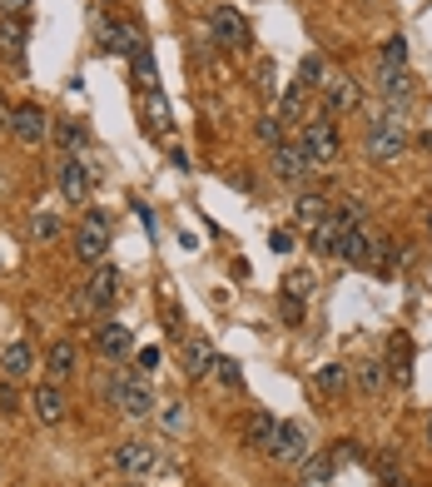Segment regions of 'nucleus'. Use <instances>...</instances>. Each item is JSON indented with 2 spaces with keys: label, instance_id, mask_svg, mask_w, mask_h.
I'll list each match as a JSON object with an SVG mask.
<instances>
[{
  "label": "nucleus",
  "instance_id": "nucleus-1",
  "mask_svg": "<svg viewBox=\"0 0 432 487\" xmlns=\"http://www.w3.org/2000/svg\"><path fill=\"white\" fill-rule=\"evenodd\" d=\"M299 144H303V154H309V164H339L343 140H339V124H333V114H329V110H323V114H309V120H303V130H299Z\"/></svg>",
  "mask_w": 432,
  "mask_h": 487
},
{
  "label": "nucleus",
  "instance_id": "nucleus-2",
  "mask_svg": "<svg viewBox=\"0 0 432 487\" xmlns=\"http://www.w3.org/2000/svg\"><path fill=\"white\" fill-rule=\"evenodd\" d=\"M104 403H114L124 418H150V412L160 408L154 403V388L144 383V378H120V373L104 378Z\"/></svg>",
  "mask_w": 432,
  "mask_h": 487
},
{
  "label": "nucleus",
  "instance_id": "nucleus-3",
  "mask_svg": "<svg viewBox=\"0 0 432 487\" xmlns=\"http://www.w3.org/2000/svg\"><path fill=\"white\" fill-rule=\"evenodd\" d=\"M403 150H407L403 120H398V114H383V120L368 130V160H373V164H398V160H403Z\"/></svg>",
  "mask_w": 432,
  "mask_h": 487
},
{
  "label": "nucleus",
  "instance_id": "nucleus-4",
  "mask_svg": "<svg viewBox=\"0 0 432 487\" xmlns=\"http://www.w3.org/2000/svg\"><path fill=\"white\" fill-rule=\"evenodd\" d=\"M75 253H80L85 263H104V253H110V219H104V209H90V214L80 219Z\"/></svg>",
  "mask_w": 432,
  "mask_h": 487
},
{
  "label": "nucleus",
  "instance_id": "nucleus-5",
  "mask_svg": "<svg viewBox=\"0 0 432 487\" xmlns=\"http://www.w3.org/2000/svg\"><path fill=\"white\" fill-rule=\"evenodd\" d=\"M50 130H55V124H50V114L40 110V104H15V114H10V134H15L25 150H40V144L50 140Z\"/></svg>",
  "mask_w": 432,
  "mask_h": 487
},
{
  "label": "nucleus",
  "instance_id": "nucleus-6",
  "mask_svg": "<svg viewBox=\"0 0 432 487\" xmlns=\"http://www.w3.org/2000/svg\"><path fill=\"white\" fill-rule=\"evenodd\" d=\"M309 452H313L309 428H303L299 418L279 422V432H273V442H269V458H273V462H303Z\"/></svg>",
  "mask_w": 432,
  "mask_h": 487
},
{
  "label": "nucleus",
  "instance_id": "nucleus-7",
  "mask_svg": "<svg viewBox=\"0 0 432 487\" xmlns=\"http://www.w3.org/2000/svg\"><path fill=\"white\" fill-rule=\"evenodd\" d=\"M209 30H214V45H224V50H244L249 45V25H244V15H239L234 5L209 10Z\"/></svg>",
  "mask_w": 432,
  "mask_h": 487
},
{
  "label": "nucleus",
  "instance_id": "nucleus-8",
  "mask_svg": "<svg viewBox=\"0 0 432 487\" xmlns=\"http://www.w3.org/2000/svg\"><path fill=\"white\" fill-rule=\"evenodd\" d=\"M114 299H120V269H114V263H94L90 289H85V309L104 313V309H114Z\"/></svg>",
  "mask_w": 432,
  "mask_h": 487
},
{
  "label": "nucleus",
  "instance_id": "nucleus-9",
  "mask_svg": "<svg viewBox=\"0 0 432 487\" xmlns=\"http://www.w3.org/2000/svg\"><path fill=\"white\" fill-rule=\"evenodd\" d=\"M154 462H160L154 442L130 438V442H120V448H114V468H120L124 478H144V472H154Z\"/></svg>",
  "mask_w": 432,
  "mask_h": 487
},
{
  "label": "nucleus",
  "instance_id": "nucleus-10",
  "mask_svg": "<svg viewBox=\"0 0 432 487\" xmlns=\"http://www.w3.org/2000/svg\"><path fill=\"white\" fill-rule=\"evenodd\" d=\"M309 154H303V144L299 140H283V144H273V174L283 179V184H303L309 179Z\"/></svg>",
  "mask_w": 432,
  "mask_h": 487
},
{
  "label": "nucleus",
  "instance_id": "nucleus-11",
  "mask_svg": "<svg viewBox=\"0 0 432 487\" xmlns=\"http://www.w3.org/2000/svg\"><path fill=\"white\" fill-rule=\"evenodd\" d=\"M30 408H35V422L60 428V422H65V412H70V398H65V388H60V383H40L35 398H30Z\"/></svg>",
  "mask_w": 432,
  "mask_h": 487
},
{
  "label": "nucleus",
  "instance_id": "nucleus-12",
  "mask_svg": "<svg viewBox=\"0 0 432 487\" xmlns=\"http://www.w3.org/2000/svg\"><path fill=\"white\" fill-rule=\"evenodd\" d=\"M100 40H104V50H110V55H124V60H134V50H144V35H140V30L124 25V20H110V15L100 20Z\"/></svg>",
  "mask_w": 432,
  "mask_h": 487
},
{
  "label": "nucleus",
  "instance_id": "nucleus-13",
  "mask_svg": "<svg viewBox=\"0 0 432 487\" xmlns=\"http://www.w3.org/2000/svg\"><path fill=\"white\" fill-rule=\"evenodd\" d=\"M373 249H378V234H368L363 224H348L343 239H339V259L353 263V269H363V263H373Z\"/></svg>",
  "mask_w": 432,
  "mask_h": 487
},
{
  "label": "nucleus",
  "instance_id": "nucleus-14",
  "mask_svg": "<svg viewBox=\"0 0 432 487\" xmlns=\"http://www.w3.org/2000/svg\"><path fill=\"white\" fill-rule=\"evenodd\" d=\"M90 164L85 160H75V154H70L65 164H60V194H65V204H85L90 199Z\"/></svg>",
  "mask_w": 432,
  "mask_h": 487
},
{
  "label": "nucleus",
  "instance_id": "nucleus-15",
  "mask_svg": "<svg viewBox=\"0 0 432 487\" xmlns=\"http://www.w3.org/2000/svg\"><path fill=\"white\" fill-rule=\"evenodd\" d=\"M130 343H134L130 323H100L94 328V348H100L104 363H120V358L130 353Z\"/></svg>",
  "mask_w": 432,
  "mask_h": 487
},
{
  "label": "nucleus",
  "instance_id": "nucleus-16",
  "mask_svg": "<svg viewBox=\"0 0 432 487\" xmlns=\"http://www.w3.org/2000/svg\"><path fill=\"white\" fill-rule=\"evenodd\" d=\"M75 363H80V353H75V343H70V338L50 343V353H45V383H60V388H65L70 378H75Z\"/></svg>",
  "mask_w": 432,
  "mask_h": 487
},
{
  "label": "nucleus",
  "instance_id": "nucleus-17",
  "mask_svg": "<svg viewBox=\"0 0 432 487\" xmlns=\"http://www.w3.org/2000/svg\"><path fill=\"white\" fill-rule=\"evenodd\" d=\"M358 100H363V90H358L348 75H329V80H323V110H329V114L358 110Z\"/></svg>",
  "mask_w": 432,
  "mask_h": 487
},
{
  "label": "nucleus",
  "instance_id": "nucleus-18",
  "mask_svg": "<svg viewBox=\"0 0 432 487\" xmlns=\"http://www.w3.org/2000/svg\"><path fill=\"white\" fill-rule=\"evenodd\" d=\"M0 373H5L10 383L30 378V373H35V348H30V343H10L5 353H0Z\"/></svg>",
  "mask_w": 432,
  "mask_h": 487
},
{
  "label": "nucleus",
  "instance_id": "nucleus-19",
  "mask_svg": "<svg viewBox=\"0 0 432 487\" xmlns=\"http://www.w3.org/2000/svg\"><path fill=\"white\" fill-rule=\"evenodd\" d=\"M214 343H209V338H189L184 343V373L189 378H204V373H214Z\"/></svg>",
  "mask_w": 432,
  "mask_h": 487
},
{
  "label": "nucleus",
  "instance_id": "nucleus-20",
  "mask_svg": "<svg viewBox=\"0 0 432 487\" xmlns=\"http://www.w3.org/2000/svg\"><path fill=\"white\" fill-rule=\"evenodd\" d=\"M378 84H383V94L388 100H398V110H403L407 100H413V90H417V80H413V70H378Z\"/></svg>",
  "mask_w": 432,
  "mask_h": 487
},
{
  "label": "nucleus",
  "instance_id": "nucleus-21",
  "mask_svg": "<svg viewBox=\"0 0 432 487\" xmlns=\"http://www.w3.org/2000/svg\"><path fill=\"white\" fill-rule=\"evenodd\" d=\"M348 383H353L348 363H323L319 373H313V388H319V393H329V398H343V393H348Z\"/></svg>",
  "mask_w": 432,
  "mask_h": 487
},
{
  "label": "nucleus",
  "instance_id": "nucleus-22",
  "mask_svg": "<svg viewBox=\"0 0 432 487\" xmlns=\"http://www.w3.org/2000/svg\"><path fill=\"white\" fill-rule=\"evenodd\" d=\"M388 373H393L398 388L413 383V343H407V333H393V363H388Z\"/></svg>",
  "mask_w": 432,
  "mask_h": 487
},
{
  "label": "nucleus",
  "instance_id": "nucleus-23",
  "mask_svg": "<svg viewBox=\"0 0 432 487\" xmlns=\"http://www.w3.org/2000/svg\"><path fill=\"white\" fill-rule=\"evenodd\" d=\"M353 383L363 388L368 398H378L388 388V363H373V358H363V363H353Z\"/></svg>",
  "mask_w": 432,
  "mask_h": 487
},
{
  "label": "nucleus",
  "instance_id": "nucleus-24",
  "mask_svg": "<svg viewBox=\"0 0 432 487\" xmlns=\"http://www.w3.org/2000/svg\"><path fill=\"white\" fill-rule=\"evenodd\" d=\"M20 50H25V20L15 15H0V55L20 65Z\"/></svg>",
  "mask_w": 432,
  "mask_h": 487
},
{
  "label": "nucleus",
  "instance_id": "nucleus-25",
  "mask_svg": "<svg viewBox=\"0 0 432 487\" xmlns=\"http://www.w3.org/2000/svg\"><path fill=\"white\" fill-rule=\"evenodd\" d=\"M333 472H339V462H333V452H309V458L299 462V478L309 482V487H313V482H329Z\"/></svg>",
  "mask_w": 432,
  "mask_h": 487
},
{
  "label": "nucleus",
  "instance_id": "nucleus-26",
  "mask_svg": "<svg viewBox=\"0 0 432 487\" xmlns=\"http://www.w3.org/2000/svg\"><path fill=\"white\" fill-rule=\"evenodd\" d=\"M273 432H279V422H273L269 412H249V422H244V442H249V448H263V452H269Z\"/></svg>",
  "mask_w": 432,
  "mask_h": 487
},
{
  "label": "nucleus",
  "instance_id": "nucleus-27",
  "mask_svg": "<svg viewBox=\"0 0 432 487\" xmlns=\"http://www.w3.org/2000/svg\"><path fill=\"white\" fill-rule=\"evenodd\" d=\"M343 219L339 214H329V219H319V224H313V249L319 253H339V239H343Z\"/></svg>",
  "mask_w": 432,
  "mask_h": 487
},
{
  "label": "nucleus",
  "instance_id": "nucleus-28",
  "mask_svg": "<svg viewBox=\"0 0 432 487\" xmlns=\"http://www.w3.org/2000/svg\"><path fill=\"white\" fill-rule=\"evenodd\" d=\"M293 219H299V224H319V219H329V199L319 194V189H313V194H299V204H293Z\"/></svg>",
  "mask_w": 432,
  "mask_h": 487
},
{
  "label": "nucleus",
  "instance_id": "nucleus-29",
  "mask_svg": "<svg viewBox=\"0 0 432 487\" xmlns=\"http://www.w3.org/2000/svg\"><path fill=\"white\" fill-rule=\"evenodd\" d=\"M407 65V40L403 35H388L383 50H378V70H403Z\"/></svg>",
  "mask_w": 432,
  "mask_h": 487
},
{
  "label": "nucleus",
  "instance_id": "nucleus-30",
  "mask_svg": "<svg viewBox=\"0 0 432 487\" xmlns=\"http://www.w3.org/2000/svg\"><path fill=\"white\" fill-rule=\"evenodd\" d=\"M130 65H134V75H140L144 90H160V65H154V50H150V45H144V50H134V60H130Z\"/></svg>",
  "mask_w": 432,
  "mask_h": 487
},
{
  "label": "nucleus",
  "instance_id": "nucleus-31",
  "mask_svg": "<svg viewBox=\"0 0 432 487\" xmlns=\"http://www.w3.org/2000/svg\"><path fill=\"white\" fill-rule=\"evenodd\" d=\"M303 90H309V84H289V90L279 94V110H273V114H279V124H289V120H299V114H303Z\"/></svg>",
  "mask_w": 432,
  "mask_h": 487
},
{
  "label": "nucleus",
  "instance_id": "nucleus-32",
  "mask_svg": "<svg viewBox=\"0 0 432 487\" xmlns=\"http://www.w3.org/2000/svg\"><path fill=\"white\" fill-rule=\"evenodd\" d=\"M323 80H329V65H323V55H303V65H299V84H319L323 90Z\"/></svg>",
  "mask_w": 432,
  "mask_h": 487
},
{
  "label": "nucleus",
  "instance_id": "nucleus-33",
  "mask_svg": "<svg viewBox=\"0 0 432 487\" xmlns=\"http://www.w3.org/2000/svg\"><path fill=\"white\" fill-rule=\"evenodd\" d=\"M144 114H150L154 130H170V104H164V94H160V90L144 94Z\"/></svg>",
  "mask_w": 432,
  "mask_h": 487
},
{
  "label": "nucleus",
  "instance_id": "nucleus-34",
  "mask_svg": "<svg viewBox=\"0 0 432 487\" xmlns=\"http://www.w3.org/2000/svg\"><path fill=\"white\" fill-rule=\"evenodd\" d=\"M214 373H219V383H224V388H234V393L244 388V368H239L234 358H224V353H219V358H214Z\"/></svg>",
  "mask_w": 432,
  "mask_h": 487
},
{
  "label": "nucleus",
  "instance_id": "nucleus-35",
  "mask_svg": "<svg viewBox=\"0 0 432 487\" xmlns=\"http://www.w3.org/2000/svg\"><path fill=\"white\" fill-rule=\"evenodd\" d=\"M50 134H55V140L65 144L70 154H80V150H85V124H55Z\"/></svg>",
  "mask_w": 432,
  "mask_h": 487
},
{
  "label": "nucleus",
  "instance_id": "nucleus-36",
  "mask_svg": "<svg viewBox=\"0 0 432 487\" xmlns=\"http://www.w3.org/2000/svg\"><path fill=\"white\" fill-rule=\"evenodd\" d=\"M283 293H289V299H313V273L293 269L289 279H283Z\"/></svg>",
  "mask_w": 432,
  "mask_h": 487
},
{
  "label": "nucleus",
  "instance_id": "nucleus-37",
  "mask_svg": "<svg viewBox=\"0 0 432 487\" xmlns=\"http://www.w3.org/2000/svg\"><path fill=\"white\" fill-rule=\"evenodd\" d=\"M30 239H40V244L60 239V219L55 214H35V219H30Z\"/></svg>",
  "mask_w": 432,
  "mask_h": 487
},
{
  "label": "nucleus",
  "instance_id": "nucleus-38",
  "mask_svg": "<svg viewBox=\"0 0 432 487\" xmlns=\"http://www.w3.org/2000/svg\"><path fill=\"white\" fill-rule=\"evenodd\" d=\"M160 422H164V428H170V432H179V428H184V422H189L184 403H179V398H170V403L160 408Z\"/></svg>",
  "mask_w": 432,
  "mask_h": 487
},
{
  "label": "nucleus",
  "instance_id": "nucleus-39",
  "mask_svg": "<svg viewBox=\"0 0 432 487\" xmlns=\"http://www.w3.org/2000/svg\"><path fill=\"white\" fill-rule=\"evenodd\" d=\"M254 134H259V144H283V124H279V114H263Z\"/></svg>",
  "mask_w": 432,
  "mask_h": 487
},
{
  "label": "nucleus",
  "instance_id": "nucleus-40",
  "mask_svg": "<svg viewBox=\"0 0 432 487\" xmlns=\"http://www.w3.org/2000/svg\"><path fill=\"white\" fill-rule=\"evenodd\" d=\"M339 219H343V224H363V219H368V204H363V199H353V194H348L343 204H339Z\"/></svg>",
  "mask_w": 432,
  "mask_h": 487
},
{
  "label": "nucleus",
  "instance_id": "nucleus-41",
  "mask_svg": "<svg viewBox=\"0 0 432 487\" xmlns=\"http://www.w3.org/2000/svg\"><path fill=\"white\" fill-rule=\"evenodd\" d=\"M160 363H164L160 348H140V363L134 368H140V378H150V373H160Z\"/></svg>",
  "mask_w": 432,
  "mask_h": 487
},
{
  "label": "nucleus",
  "instance_id": "nucleus-42",
  "mask_svg": "<svg viewBox=\"0 0 432 487\" xmlns=\"http://www.w3.org/2000/svg\"><path fill=\"white\" fill-rule=\"evenodd\" d=\"M254 84H259V94L279 90V84H273V60H259V65H254Z\"/></svg>",
  "mask_w": 432,
  "mask_h": 487
},
{
  "label": "nucleus",
  "instance_id": "nucleus-43",
  "mask_svg": "<svg viewBox=\"0 0 432 487\" xmlns=\"http://www.w3.org/2000/svg\"><path fill=\"white\" fill-rule=\"evenodd\" d=\"M358 458H363V448H358L353 438H343L339 448H333V462H339V468H343V462H358Z\"/></svg>",
  "mask_w": 432,
  "mask_h": 487
},
{
  "label": "nucleus",
  "instance_id": "nucleus-44",
  "mask_svg": "<svg viewBox=\"0 0 432 487\" xmlns=\"http://www.w3.org/2000/svg\"><path fill=\"white\" fill-rule=\"evenodd\" d=\"M283 319H289V323H303V299H289V293H283Z\"/></svg>",
  "mask_w": 432,
  "mask_h": 487
},
{
  "label": "nucleus",
  "instance_id": "nucleus-45",
  "mask_svg": "<svg viewBox=\"0 0 432 487\" xmlns=\"http://www.w3.org/2000/svg\"><path fill=\"white\" fill-rule=\"evenodd\" d=\"M25 10H30V0H0V15H15V20H25Z\"/></svg>",
  "mask_w": 432,
  "mask_h": 487
},
{
  "label": "nucleus",
  "instance_id": "nucleus-46",
  "mask_svg": "<svg viewBox=\"0 0 432 487\" xmlns=\"http://www.w3.org/2000/svg\"><path fill=\"white\" fill-rule=\"evenodd\" d=\"M269 244H273V253H289V249H293V239L283 234V229H273V239H269Z\"/></svg>",
  "mask_w": 432,
  "mask_h": 487
},
{
  "label": "nucleus",
  "instance_id": "nucleus-47",
  "mask_svg": "<svg viewBox=\"0 0 432 487\" xmlns=\"http://www.w3.org/2000/svg\"><path fill=\"white\" fill-rule=\"evenodd\" d=\"M10 114H15V110H5V104H0V130H10Z\"/></svg>",
  "mask_w": 432,
  "mask_h": 487
},
{
  "label": "nucleus",
  "instance_id": "nucleus-48",
  "mask_svg": "<svg viewBox=\"0 0 432 487\" xmlns=\"http://www.w3.org/2000/svg\"><path fill=\"white\" fill-rule=\"evenodd\" d=\"M427 442H432V418H427Z\"/></svg>",
  "mask_w": 432,
  "mask_h": 487
},
{
  "label": "nucleus",
  "instance_id": "nucleus-49",
  "mask_svg": "<svg viewBox=\"0 0 432 487\" xmlns=\"http://www.w3.org/2000/svg\"><path fill=\"white\" fill-rule=\"evenodd\" d=\"M368 5H378V0H368Z\"/></svg>",
  "mask_w": 432,
  "mask_h": 487
},
{
  "label": "nucleus",
  "instance_id": "nucleus-50",
  "mask_svg": "<svg viewBox=\"0 0 432 487\" xmlns=\"http://www.w3.org/2000/svg\"><path fill=\"white\" fill-rule=\"evenodd\" d=\"M427 224H432V214H427Z\"/></svg>",
  "mask_w": 432,
  "mask_h": 487
}]
</instances>
